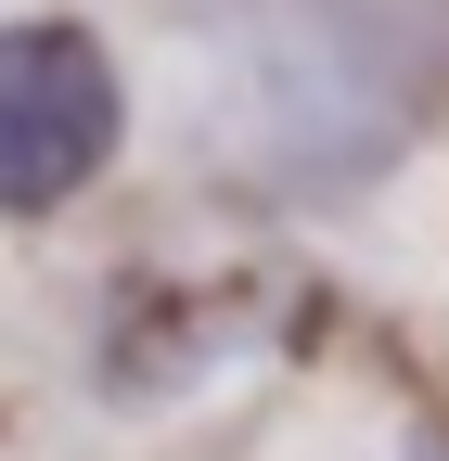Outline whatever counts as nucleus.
Segmentation results:
<instances>
[{
  "mask_svg": "<svg viewBox=\"0 0 449 461\" xmlns=\"http://www.w3.org/2000/svg\"><path fill=\"white\" fill-rule=\"evenodd\" d=\"M116 129H129V90L90 26L65 14L0 26V218H51L65 193H90Z\"/></svg>",
  "mask_w": 449,
  "mask_h": 461,
  "instance_id": "f257e3e1",
  "label": "nucleus"
}]
</instances>
